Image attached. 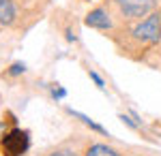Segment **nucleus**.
<instances>
[{
	"label": "nucleus",
	"mask_w": 161,
	"mask_h": 156,
	"mask_svg": "<svg viewBox=\"0 0 161 156\" xmlns=\"http://www.w3.org/2000/svg\"><path fill=\"white\" fill-rule=\"evenodd\" d=\"M88 75H90V79H92V81L97 84V88H101V90L105 88V84H103V79H101V77H99V75H97V73H95V71H90V73H88Z\"/></svg>",
	"instance_id": "9d476101"
},
{
	"label": "nucleus",
	"mask_w": 161,
	"mask_h": 156,
	"mask_svg": "<svg viewBox=\"0 0 161 156\" xmlns=\"http://www.w3.org/2000/svg\"><path fill=\"white\" fill-rule=\"evenodd\" d=\"M15 4H13L11 0H0V24L2 26H11L15 22Z\"/></svg>",
	"instance_id": "39448f33"
},
{
	"label": "nucleus",
	"mask_w": 161,
	"mask_h": 156,
	"mask_svg": "<svg viewBox=\"0 0 161 156\" xmlns=\"http://www.w3.org/2000/svg\"><path fill=\"white\" fill-rule=\"evenodd\" d=\"M125 17H142L155 9V0H116Z\"/></svg>",
	"instance_id": "7ed1b4c3"
},
{
	"label": "nucleus",
	"mask_w": 161,
	"mask_h": 156,
	"mask_svg": "<svg viewBox=\"0 0 161 156\" xmlns=\"http://www.w3.org/2000/svg\"><path fill=\"white\" fill-rule=\"evenodd\" d=\"M86 156H120V154H118L116 150L108 148V145H103V143H95V145L88 148Z\"/></svg>",
	"instance_id": "0eeeda50"
},
{
	"label": "nucleus",
	"mask_w": 161,
	"mask_h": 156,
	"mask_svg": "<svg viewBox=\"0 0 161 156\" xmlns=\"http://www.w3.org/2000/svg\"><path fill=\"white\" fill-rule=\"evenodd\" d=\"M47 156H77L73 152V150H69V148H62V150H54L52 154H47Z\"/></svg>",
	"instance_id": "1a4fd4ad"
},
{
	"label": "nucleus",
	"mask_w": 161,
	"mask_h": 156,
	"mask_svg": "<svg viewBox=\"0 0 161 156\" xmlns=\"http://www.w3.org/2000/svg\"><path fill=\"white\" fill-rule=\"evenodd\" d=\"M120 120H123L125 124H127V126H131V128H137V126H136V124H133V122H131V120H129L127 116H120Z\"/></svg>",
	"instance_id": "f8f14e48"
},
{
	"label": "nucleus",
	"mask_w": 161,
	"mask_h": 156,
	"mask_svg": "<svg viewBox=\"0 0 161 156\" xmlns=\"http://www.w3.org/2000/svg\"><path fill=\"white\" fill-rule=\"evenodd\" d=\"M67 39H69V41H75V34L71 32V30H67Z\"/></svg>",
	"instance_id": "ddd939ff"
},
{
	"label": "nucleus",
	"mask_w": 161,
	"mask_h": 156,
	"mask_svg": "<svg viewBox=\"0 0 161 156\" xmlns=\"http://www.w3.org/2000/svg\"><path fill=\"white\" fill-rule=\"evenodd\" d=\"M28 148H30V137L22 128H11L9 133H4L0 141V150L4 156H22L28 152Z\"/></svg>",
	"instance_id": "f257e3e1"
},
{
	"label": "nucleus",
	"mask_w": 161,
	"mask_h": 156,
	"mask_svg": "<svg viewBox=\"0 0 161 156\" xmlns=\"http://www.w3.org/2000/svg\"><path fill=\"white\" fill-rule=\"evenodd\" d=\"M26 71V64L24 62H15L11 69H9V75H19V73H24Z\"/></svg>",
	"instance_id": "6e6552de"
},
{
	"label": "nucleus",
	"mask_w": 161,
	"mask_h": 156,
	"mask_svg": "<svg viewBox=\"0 0 161 156\" xmlns=\"http://www.w3.org/2000/svg\"><path fill=\"white\" fill-rule=\"evenodd\" d=\"M67 111H69V113H71L73 118H77V120H82V122H84V124H86V126H90L92 131L101 133V135H108V131H105V128H103L101 124H97V122H92V120H90V118H88V116H84V113H80V111H75V109H71V107L67 109Z\"/></svg>",
	"instance_id": "423d86ee"
},
{
	"label": "nucleus",
	"mask_w": 161,
	"mask_h": 156,
	"mask_svg": "<svg viewBox=\"0 0 161 156\" xmlns=\"http://www.w3.org/2000/svg\"><path fill=\"white\" fill-rule=\"evenodd\" d=\"M86 26L88 28H97V30H108L112 26V19L108 11H103V9H92V11L86 15Z\"/></svg>",
	"instance_id": "20e7f679"
},
{
	"label": "nucleus",
	"mask_w": 161,
	"mask_h": 156,
	"mask_svg": "<svg viewBox=\"0 0 161 156\" xmlns=\"http://www.w3.org/2000/svg\"><path fill=\"white\" fill-rule=\"evenodd\" d=\"M52 94H54V98H62V96L67 94V92H64L62 88H54V90H52Z\"/></svg>",
	"instance_id": "9b49d317"
},
{
	"label": "nucleus",
	"mask_w": 161,
	"mask_h": 156,
	"mask_svg": "<svg viewBox=\"0 0 161 156\" xmlns=\"http://www.w3.org/2000/svg\"><path fill=\"white\" fill-rule=\"evenodd\" d=\"M133 39L142 43H157L161 39V13H150L142 24L136 26Z\"/></svg>",
	"instance_id": "f03ea898"
}]
</instances>
